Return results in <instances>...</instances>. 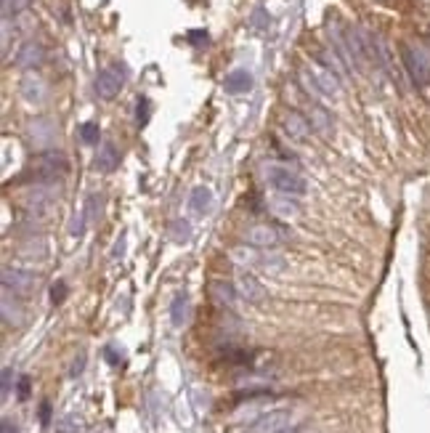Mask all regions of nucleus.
<instances>
[{
  "label": "nucleus",
  "mask_w": 430,
  "mask_h": 433,
  "mask_svg": "<svg viewBox=\"0 0 430 433\" xmlns=\"http://www.w3.org/2000/svg\"><path fill=\"white\" fill-rule=\"evenodd\" d=\"M244 240H247V244H250V247H255V250H271V247H276V244H279L282 234L276 231L274 226L255 224V226H250V229L244 231Z\"/></svg>",
  "instance_id": "nucleus-8"
},
{
  "label": "nucleus",
  "mask_w": 430,
  "mask_h": 433,
  "mask_svg": "<svg viewBox=\"0 0 430 433\" xmlns=\"http://www.w3.org/2000/svg\"><path fill=\"white\" fill-rule=\"evenodd\" d=\"M67 157L61 152H43L40 160L35 162V171H37V181H56L67 173Z\"/></svg>",
  "instance_id": "nucleus-4"
},
{
  "label": "nucleus",
  "mask_w": 430,
  "mask_h": 433,
  "mask_svg": "<svg viewBox=\"0 0 430 433\" xmlns=\"http://www.w3.org/2000/svg\"><path fill=\"white\" fill-rule=\"evenodd\" d=\"M224 88H226V93H247L250 88H253V75L247 70H234V72H228L226 75V80H224Z\"/></svg>",
  "instance_id": "nucleus-15"
},
{
  "label": "nucleus",
  "mask_w": 430,
  "mask_h": 433,
  "mask_svg": "<svg viewBox=\"0 0 430 433\" xmlns=\"http://www.w3.org/2000/svg\"><path fill=\"white\" fill-rule=\"evenodd\" d=\"M266 178H268V184H271L279 194L300 197V194L309 191V181H306L303 175H297L295 171H290V168H284V165L268 162V165H266Z\"/></svg>",
  "instance_id": "nucleus-1"
},
{
  "label": "nucleus",
  "mask_w": 430,
  "mask_h": 433,
  "mask_svg": "<svg viewBox=\"0 0 430 433\" xmlns=\"http://www.w3.org/2000/svg\"><path fill=\"white\" fill-rule=\"evenodd\" d=\"M27 396H30V378L21 375L19 378V398H27Z\"/></svg>",
  "instance_id": "nucleus-30"
},
{
  "label": "nucleus",
  "mask_w": 430,
  "mask_h": 433,
  "mask_svg": "<svg viewBox=\"0 0 430 433\" xmlns=\"http://www.w3.org/2000/svg\"><path fill=\"white\" fill-rule=\"evenodd\" d=\"M93 165H96L99 173H115L120 168V152H117V146L112 141H104L99 155L93 160Z\"/></svg>",
  "instance_id": "nucleus-12"
},
{
  "label": "nucleus",
  "mask_w": 430,
  "mask_h": 433,
  "mask_svg": "<svg viewBox=\"0 0 430 433\" xmlns=\"http://www.w3.org/2000/svg\"><path fill=\"white\" fill-rule=\"evenodd\" d=\"M237 290H240V295L247 303H263V300L268 298V290L260 285L258 277H253V274L244 271V269L237 271Z\"/></svg>",
  "instance_id": "nucleus-9"
},
{
  "label": "nucleus",
  "mask_w": 430,
  "mask_h": 433,
  "mask_svg": "<svg viewBox=\"0 0 430 433\" xmlns=\"http://www.w3.org/2000/svg\"><path fill=\"white\" fill-rule=\"evenodd\" d=\"M64 298H67V282H56V285L51 287V303L59 306Z\"/></svg>",
  "instance_id": "nucleus-26"
},
{
  "label": "nucleus",
  "mask_w": 430,
  "mask_h": 433,
  "mask_svg": "<svg viewBox=\"0 0 430 433\" xmlns=\"http://www.w3.org/2000/svg\"><path fill=\"white\" fill-rule=\"evenodd\" d=\"M125 242H128V237L120 234V240L115 242V250H112V258H122L125 256Z\"/></svg>",
  "instance_id": "nucleus-29"
},
{
  "label": "nucleus",
  "mask_w": 430,
  "mask_h": 433,
  "mask_svg": "<svg viewBox=\"0 0 430 433\" xmlns=\"http://www.w3.org/2000/svg\"><path fill=\"white\" fill-rule=\"evenodd\" d=\"M3 433H19L17 423H11V420L6 417V420H3Z\"/></svg>",
  "instance_id": "nucleus-33"
},
{
  "label": "nucleus",
  "mask_w": 430,
  "mask_h": 433,
  "mask_svg": "<svg viewBox=\"0 0 430 433\" xmlns=\"http://www.w3.org/2000/svg\"><path fill=\"white\" fill-rule=\"evenodd\" d=\"M40 423L43 425H51V401H43L40 404Z\"/></svg>",
  "instance_id": "nucleus-28"
},
{
  "label": "nucleus",
  "mask_w": 430,
  "mask_h": 433,
  "mask_svg": "<svg viewBox=\"0 0 430 433\" xmlns=\"http://www.w3.org/2000/svg\"><path fill=\"white\" fill-rule=\"evenodd\" d=\"M37 285V277L32 271L24 269H3V290L14 295H30L32 287Z\"/></svg>",
  "instance_id": "nucleus-7"
},
{
  "label": "nucleus",
  "mask_w": 430,
  "mask_h": 433,
  "mask_svg": "<svg viewBox=\"0 0 430 433\" xmlns=\"http://www.w3.org/2000/svg\"><path fill=\"white\" fill-rule=\"evenodd\" d=\"M189 43H194V46H202V43H205V46H207V32H202V30L189 32Z\"/></svg>",
  "instance_id": "nucleus-31"
},
{
  "label": "nucleus",
  "mask_w": 430,
  "mask_h": 433,
  "mask_svg": "<svg viewBox=\"0 0 430 433\" xmlns=\"http://www.w3.org/2000/svg\"><path fill=\"white\" fill-rule=\"evenodd\" d=\"M99 139H101V128L96 122H83L80 125V141L83 144L93 146V144H99Z\"/></svg>",
  "instance_id": "nucleus-23"
},
{
  "label": "nucleus",
  "mask_w": 430,
  "mask_h": 433,
  "mask_svg": "<svg viewBox=\"0 0 430 433\" xmlns=\"http://www.w3.org/2000/svg\"><path fill=\"white\" fill-rule=\"evenodd\" d=\"M284 128H287V133H290L293 139L303 141V139H309V133H311V120H306V117L297 115V112H287Z\"/></svg>",
  "instance_id": "nucleus-17"
},
{
  "label": "nucleus",
  "mask_w": 430,
  "mask_h": 433,
  "mask_svg": "<svg viewBox=\"0 0 430 433\" xmlns=\"http://www.w3.org/2000/svg\"><path fill=\"white\" fill-rule=\"evenodd\" d=\"M149 117H152V104H149V99L146 96H141L136 104V122L138 128H144L146 122H149Z\"/></svg>",
  "instance_id": "nucleus-25"
},
{
  "label": "nucleus",
  "mask_w": 430,
  "mask_h": 433,
  "mask_svg": "<svg viewBox=\"0 0 430 433\" xmlns=\"http://www.w3.org/2000/svg\"><path fill=\"white\" fill-rule=\"evenodd\" d=\"M189 205L197 215H207L213 210V191L207 186H194L189 194Z\"/></svg>",
  "instance_id": "nucleus-16"
},
{
  "label": "nucleus",
  "mask_w": 430,
  "mask_h": 433,
  "mask_svg": "<svg viewBox=\"0 0 430 433\" xmlns=\"http://www.w3.org/2000/svg\"><path fill=\"white\" fill-rule=\"evenodd\" d=\"M271 210H274L276 215H282V218H293V215H297V210H300V202L295 200L293 194H282V197H276L274 202H271Z\"/></svg>",
  "instance_id": "nucleus-21"
},
{
  "label": "nucleus",
  "mask_w": 430,
  "mask_h": 433,
  "mask_svg": "<svg viewBox=\"0 0 430 433\" xmlns=\"http://www.w3.org/2000/svg\"><path fill=\"white\" fill-rule=\"evenodd\" d=\"M56 431L59 433H83V420H80L77 415L61 417V423L56 425Z\"/></svg>",
  "instance_id": "nucleus-24"
},
{
  "label": "nucleus",
  "mask_w": 430,
  "mask_h": 433,
  "mask_svg": "<svg viewBox=\"0 0 430 433\" xmlns=\"http://www.w3.org/2000/svg\"><path fill=\"white\" fill-rule=\"evenodd\" d=\"M303 83L316 96H338L340 93V75H335L327 67H311L303 70Z\"/></svg>",
  "instance_id": "nucleus-2"
},
{
  "label": "nucleus",
  "mask_w": 430,
  "mask_h": 433,
  "mask_svg": "<svg viewBox=\"0 0 430 433\" xmlns=\"http://www.w3.org/2000/svg\"><path fill=\"white\" fill-rule=\"evenodd\" d=\"M401 59H404V67L409 72L414 86H430V64L425 59V53L412 46H401Z\"/></svg>",
  "instance_id": "nucleus-3"
},
{
  "label": "nucleus",
  "mask_w": 430,
  "mask_h": 433,
  "mask_svg": "<svg viewBox=\"0 0 430 433\" xmlns=\"http://www.w3.org/2000/svg\"><path fill=\"white\" fill-rule=\"evenodd\" d=\"M14 61H17V67H21V70H35V67H40V64H43V46L35 43V40L24 43V46L19 48Z\"/></svg>",
  "instance_id": "nucleus-14"
},
{
  "label": "nucleus",
  "mask_w": 430,
  "mask_h": 433,
  "mask_svg": "<svg viewBox=\"0 0 430 433\" xmlns=\"http://www.w3.org/2000/svg\"><path fill=\"white\" fill-rule=\"evenodd\" d=\"M3 319H6V325H21V319H24L19 300H14V306H11V295L8 293H3Z\"/></svg>",
  "instance_id": "nucleus-22"
},
{
  "label": "nucleus",
  "mask_w": 430,
  "mask_h": 433,
  "mask_svg": "<svg viewBox=\"0 0 430 433\" xmlns=\"http://www.w3.org/2000/svg\"><path fill=\"white\" fill-rule=\"evenodd\" d=\"M234 260H240V263H258L266 271H274V274L284 269V260L279 258V256H255V253H250V250H244V247H237V250H234Z\"/></svg>",
  "instance_id": "nucleus-11"
},
{
  "label": "nucleus",
  "mask_w": 430,
  "mask_h": 433,
  "mask_svg": "<svg viewBox=\"0 0 430 433\" xmlns=\"http://www.w3.org/2000/svg\"><path fill=\"white\" fill-rule=\"evenodd\" d=\"M122 86H125V75H122V67H117V64L101 70L99 77H96V93L104 102H112L122 90Z\"/></svg>",
  "instance_id": "nucleus-5"
},
{
  "label": "nucleus",
  "mask_w": 430,
  "mask_h": 433,
  "mask_svg": "<svg viewBox=\"0 0 430 433\" xmlns=\"http://www.w3.org/2000/svg\"><path fill=\"white\" fill-rule=\"evenodd\" d=\"M309 120H311V128L319 131L322 136H329V133H332V115H329L324 106H319V104L311 106Z\"/></svg>",
  "instance_id": "nucleus-18"
},
{
  "label": "nucleus",
  "mask_w": 430,
  "mask_h": 433,
  "mask_svg": "<svg viewBox=\"0 0 430 433\" xmlns=\"http://www.w3.org/2000/svg\"><path fill=\"white\" fill-rule=\"evenodd\" d=\"M186 314H189V295L175 293L170 303V322L173 327H184L186 325Z\"/></svg>",
  "instance_id": "nucleus-19"
},
{
  "label": "nucleus",
  "mask_w": 430,
  "mask_h": 433,
  "mask_svg": "<svg viewBox=\"0 0 430 433\" xmlns=\"http://www.w3.org/2000/svg\"><path fill=\"white\" fill-rule=\"evenodd\" d=\"M11 375H14V372L6 367V369H3V396H8V391H11Z\"/></svg>",
  "instance_id": "nucleus-32"
},
{
  "label": "nucleus",
  "mask_w": 430,
  "mask_h": 433,
  "mask_svg": "<svg viewBox=\"0 0 430 433\" xmlns=\"http://www.w3.org/2000/svg\"><path fill=\"white\" fill-rule=\"evenodd\" d=\"M210 290H213V298L221 303V306H234L237 303V290L228 285V282H224V279H215L213 285H210Z\"/></svg>",
  "instance_id": "nucleus-20"
},
{
  "label": "nucleus",
  "mask_w": 430,
  "mask_h": 433,
  "mask_svg": "<svg viewBox=\"0 0 430 433\" xmlns=\"http://www.w3.org/2000/svg\"><path fill=\"white\" fill-rule=\"evenodd\" d=\"M293 423V412L290 410H271V412H266V415H260L247 433H282L287 431V425Z\"/></svg>",
  "instance_id": "nucleus-6"
},
{
  "label": "nucleus",
  "mask_w": 430,
  "mask_h": 433,
  "mask_svg": "<svg viewBox=\"0 0 430 433\" xmlns=\"http://www.w3.org/2000/svg\"><path fill=\"white\" fill-rule=\"evenodd\" d=\"M30 139H32L35 149H48L53 141H56V125L46 117H37L35 122H30Z\"/></svg>",
  "instance_id": "nucleus-10"
},
{
  "label": "nucleus",
  "mask_w": 430,
  "mask_h": 433,
  "mask_svg": "<svg viewBox=\"0 0 430 433\" xmlns=\"http://www.w3.org/2000/svg\"><path fill=\"white\" fill-rule=\"evenodd\" d=\"M19 93H21V99L30 102V104H43V102H46V83H43V77L27 75V77L21 80V86H19Z\"/></svg>",
  "instance_id": "nucleus-13"
},
{
  "label": "nucleus",
  "mask_w": 430,
  "mask_h": 433,
  "mask_svg": "<svg viewBox=\"0 0 430 433\" xmlns=\"http://www.w3.org/2000/svg\"><path fill=\"white\" fill-rule=\"evenodd\" d=\"M83 369H86V354H80V356L72 362V367H69V378H80Z\"/></svg>",
  "instance_id": "nucleus-27"
}]
</instances>
